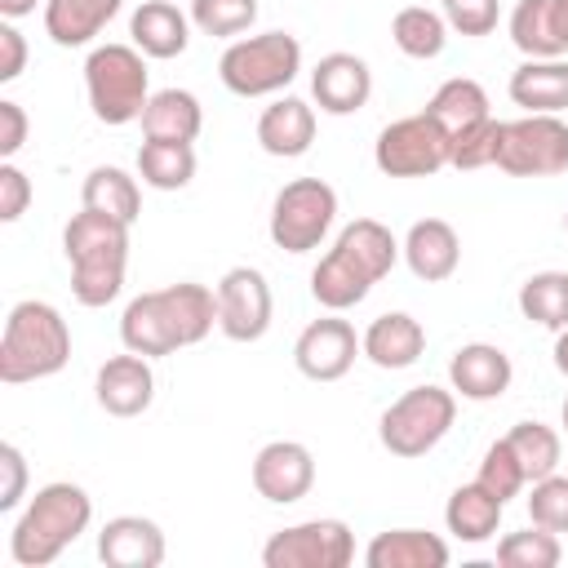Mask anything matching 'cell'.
Here are the masks:
<instances>
[{"label": "cell", "mask_w": 568, "mask_h": 568, "mask_svg": "<svg viewBox=\"0 0 568 568\" xmlns=\"http://www.w3.org/2000/svg\"><path fill=\"white\" fill-rule=\"evenodd\" d=\"M62 253L71 266V293L80 306L98 311L120 297L124 288V266H129V222L80 209L62 226Z\"/></svg>", "instance_id": "6da1fadb"}, {"label": "cell", "mask_w": 568, "mask_h": 568, "mask_svg": "<svg viewBox=\"0 0 568 568\" xmlns=\"http://www.w3.org/2000/svg\"><path fill=\"white\" fill-rule=\"evenodd\" d=\"M89 519H93V497L80 484L53 479V484L36 488V497L13 519V532H9L13 564L18 568H49L80 532H89Z\"/></svg>", "instance_id": "7a4b0ae2"}, {"label": "cell", "mask_w": 568, "mask_h": 568, "mask_svg": "<svg viewBox=\"0 0 568 568\" xmlns=\"http://www.w3.org/2000/svg\"><path fill=\"white\" fill-rule=\"evenodd\" d=\"M71 359V328L58 306L49 302H18L0 333V382L22 386L62 373Z\"/></svg>", "instance_id": "3957f363"}, {"label": "cell", "mask_w": 568, "mask_h": 568, "mask_svg": "<svg viewBox=\"0 0 568 568\" xmlns=\"http://www.w3.org/2000/svg\"><path fill=\"white\" fill-rule=\"evenodd\" d=\"M84 93H89L93 115L111 129L142 120L151 102L146 53L138 44H98L84 58Z\"/></svg>", "instance_id": "277c9868"}, {"label": "cell", "mask_w": 568, "mask_h": 568, "mask_svg": "<svg viewBox=\"0 0 568 568\" xmlns=\"http://www.w3.org/2000/svg\"><path fill=\"white\" fill-rule=\"evenodd\" d=\"M302 71V44L288 31H262V36H244L231 40L217 75L235 98H271L284 93Z\"/></svg>", "instance_id": "5b68a950"}, {"label": "cell", "mask_w": 568, "mask_h": 568, "mask_svg": "<svg viewBox=\"0 0 568 568\" xmlns=\"http://www.w3.org/2000/svg\"><path fill=\"white\" fill-rule=\"evenodd\" d=\"M457 417V395L444 386H413L404 390L377 422V439L390 457H426Z\"/></svg>", "instance_id": "8992f818"}, {"label": "cell", "mask_w": 568, "mask_h": 568, "mask_svg": "<svg viewBox=\"0 0 568 568\" xmlns=\"http://www.w3.org/2000/svg\"><path fill=\"white\" fill-rule=\"evenodd\" d=\"M337 217V191L324 178H293L271 200V244L284 253H311L324 244Z\"/></svg>", "instance_id": "52a82bcc"}, {"label": "cell", "mask_w": 568, "mask_h": 568, "mask_svg": "<svg viewBox=\"0 0 568 568\" xmlns=\"http://www.w3.org/2000/svg\"><path fill=\"white\" fill-rule=\"evenodd\" d=\"M448 151H453V138L448 129L430 115V111H417V115H404V120H390L377 142H373V164L386 173V178H430L448 164Z\"/></svg>", "instance_id": "ba28073f"}, {"label": "cell", "mask_w": 568, "mask_h": 568, "mask_svg": "<svg viewBox=\"0 0 568 568\" xmlns=\"http://www.w3.org/2000/svg\"><path fill=\"white\" fill-rule=\"evenodd\" d=\"M497 169L510 178H559L568 173V124L559 115L501 120Z\"/></svg>", "instance_id": "9c48e42d"}, {"label": "cell", "mask_w": 568, "mask_h": 568, "mask_svg": "<svg viewBox=\"0 0 568 568\" xmlns=\"http://www.w3.org/2000/svg\"><path fill=\"white\" fill-rule=\"evenodd\" d=\"M355 559V532L342 519H302L262 546L266 568H346Z\"/></svg>", "instance_id": "30bf717a"}, {"label": "cell", "mask_w": 568, "mask_h": 568, "mask_svg": "<svg viewBox=\"0 0 568 568\" xmlns=\"http://www.w3.org/2000/svg\"><path fill=\"white\" fill-rule=\"evenodd\" d=\"M217 328L222 337L231 342H262L266 328H271V315H275V302H271V284L257 266H231L222 280H217Z\"/></svg>", "instance_id": "8fae6325"}, {"label": "cell", "mask_w": 568, "mask_h": 568, "mask_svg": "<svg viewBox=\"0 0 568 568\" xmlns=\"http://www.w3.org/2000/svg\"><path fill=\"white\" fill-rule=\"evenodd\" d=\"M355 355H364L355 328L342 320V311H328L324 320H311L293 342V364L311 382H337L351 373Z\"/></svg>", "instance_id": "7c38bea8"}, {"label": "cell", "mask_w": 568, "mask_h": 568, "mask_svg": "<svg viewBox=\"0 0 568 568\" xmlns=\"http://www.w3.org/2000/svg\"><path fill=\"white\" fill-rule=\"evenodd\" d=\"M253 488L275 506H293L315 488V457L297 439H271L253 457Z\"/></svg>", "instance_id": "4fadbf2b"}, {"label": "cell", "mask_w": 568, "mask_h": 568, "mask_svg": "<svg viewBox=\"0 0 568 568\" xmlns=\"http://www.w3.org/2000/svg\"><path fill=\"white\" fill-rule=\"evenodd\" d=\"M93 395H98V408L111 413V417H142L151 408V399H155L151 359L138 355V351L111 355L93 377Z\"/></svg>", "instance_id": "5bb4252c"}, {"label": "cell", "mask_w": 568, "mask_h": 568, "mask_svg": "<svg viewBox=\"0 0 568 568\" xmlns=\"http://www.w3.org/2000/svg\"><path fill=\"white\" fill-rule=\"evenodd\" d=\"M510 377H515L510 355L493 342H466L448 359V386H453V395H462L470 404L501 399L510 390Z\"/></svg>", "instance_id": "9a60e30c"}, {"label": "cell", "mask_w": 568, "mask_h": 568, "mask_svg": "<svg viewBox=\"0 0 568 568\" xmlns=\"http://www.w3.org/2000/svg\"><path fill=\"white\" fill-rule=\"evenodd\" d=\"M373 93V71L359 53H324L311 71V98L328 115H355Z\"/></svg>", "instance_id": "2e32d148"}, {"label": "cell", "mask_w": 568, "mask_h": 568, "mask_svg": "<svg viewBox=\"0 0 568 568\" xmlns=\"http://www.w3.org/2000/svg\"><path fill=\"white\" fill-rule=\"evenodd\" d=\"M98 559L106 568H160L164 564V532L146 515H115L98 532Z\"/></svg>", "instance_id": "e0dca14e"}, {"label": "cell", "mask_w": 568, "mask_h": 568, "mask_svg": "<svg viewBox=\"0 0 568 568\" xmlns=\"http://www.w3.org/2000/svg\"><path fill=\"white\" fill-rule=\"evenodd\" d=\"M120 342L124 351H138L146 359H160V355H173L182 351V337H178V324L164 306V293L151 288V293H138L124 315H120Z\"/></svg>", "instance_id": "ac0fdd59"}, {"label": "cell", "mask_w": 568, "mask_h": 568, "mask_svg": "<svg viewBox=\"0 0 568 568\" xmlns=\"http://www.w3.org/2000/svg\"><path fill=\"white\" fill-rule=\"evenodd\" d=\"M399 248H404L408 271H413L417 280H426V284H439V280H448V275L462 266V240H457L453 222H444V217H422V222H413Z\"/></svg>", "instance_id": "d6986e66"}, {"label": "cell", "mask_w": 568, "mask_h": 568, "mask_svg": "<svg viewBox=\"0 0 568 568\" xmlns=\"http://www.w3.org/2000/svg\"><path fill=\"white\" fill-rule=\"evenodd\" d=\"M257 142H262V151L275 155V160H297V155H306L311 142H315V106L302 102V98H293V93L275 98V102L257 115Z\"/></svg>", "instance_id": "ffe728a7"}, {"label": "cell", "mask_w": 568, "mask_h": 568, "mask_svg": "<svg viewBox=\"0 0 568 568\" xmlns=\"http://www.w3.org/2000/svg\"><path fill=\"white\" fill-rule=\"evenodd\" d=\"M333 253L337 257H346L368 284H377V280H386L390 275V266L399 262V240L390 235V226H382L377 217H355L351 226H342L337 231V240H333Z\"/></svg>", "instance_id": "44dd1931"}, {"label": "cell", "mask_w": 568, "mask_h": 568, "mask_svg": "<svg viewBox=\"0 0 568 568\" xmlns=\"http://www.w3.org/2000/svg\"><path fill=\"white\" fill-rule=\"evenodd\" d=\"M359 346H364L368 364L395 373V368H408V364L422 359V351H426V328H422V320H413L408 311H386V315H377V320L364 328Z\"/></svg>", "instance_id": "7402d4cb"}, {"label": "cell", "mask_w": 568, "mask_h": 568, "mask_svg": "<svg viewBox=\"0 0 568 568\" xmlns=\"http://www.w3.org/2000/svg\"><path fill=\"white\" fill-rule=\"evenodd\" d=\"M510 102L528 115L568 111V58H528L510 71Z\"/></svg>", "instance_id": "603a6c76"}, {"label": "cell", "mask_w": 568, "mask_h": 568, "mask_svg": "<svg viewBox=\"0 0 568 568\" xmlns=\"http://www.w3.org/2000/svg\"><path fill=\"white\" fill-rule=\"evenodd\" d=\"M129 36L146 58H178L191 44V13H182L173 0H142L129 18Z\"/></svg>", "instance_id": "cb8c5ba5"}, {"label": "cell", "mask_w": 568, "mask_h": 568, "mask_svg": "<svg viewBox=\"0 0 568 568\" xmlns=\"http://www.w3.org/2000/svg\"><path fill=\"white\" fill-rule=\"evenodd\" d=\"M368 568H444L448 541L426 528H386L364 550Z\"/></svg>", "instance_id": "d4e9b609"}, {"label": "cell", "mask_w": 568, "mask_h": 568, "mask_svg": "<svg viewBox=\"0 0 568 568\" xmlns=\"http://www.w3.org/2000/svg\"><path fill=\"white\" fill-rule=\"evenodd\" d=\"M501 510H506V501L493 497L479 479H470V484L453 488V497H448V506H444V524H448V532H453L457 541L479 546V541H493V537H497Z\"/></svg>", "instance_id": "484cf974"}, {"label": "cell", "mask_w": 568, "mask_h": 568, "mask_svg": "<svg viewBox=\"0 0 568 568\" xmlns=\"http://www.w3.org/2000/svg\"><path fill=\"white\" fill-rule=\"evenodd\" d=\"M115 13H120V0H44V36L62 49H80Z\"/></svg>", "instance_id": "4316f807"}, {"label": "cell", "mask_w": 568, "mask_h": 568, "mask_svg": "<svg viewBox=\"0 0 568 568\" xmlns=\"http://www.w3.org/2000/svg\"><path fill=\"white\" fill-rule=\"evenodd\" d=\"M204 129V106L191 89H160L142 111V133L160 142H195Z\"/></svg>", "instance_id": "83f0119b"}, {"label": "cell", "mask_w": 568, "mask_h": 568, "mask_svg": "<svg viewBox=\"0 0 568 568\" xmlns=\"http://www.w3.org/2000/svg\"><path fill=\"white\" fill-rule=\"evenodd\" d=\"M80 204L98 209V213H111V217L133 226L138 213H142V186H138L133 173H124L115 164H98V169H89V178L80 186Z\"/></svg>", "instance_id": "f1b7e54d"}, {"label": "cell", "mask_w": 568, "mask_h": 568, "mask_svg": "<svg viewBox=\"0 0 568 568\" xmlns=\"http://www.w3.org/2000/svg\"><path fill=\"white\" fill-rule=\"evenodd\" d=\"M426 111L448 129V138L493 115V111H488V93H484V84L470 80V75H453V80H444V84L430 93Z\"/></svg>", "instance_id": "f546056e"}, {"label": "cell", "mask_w": 568, "mask_h": 568, "mask_svg": "<svg viewBox=\"0 0 568 568\" xmlns=\"http://www.w3.org/2000/svg\"><path fill=\"white\" fill-rule=\"evenodd\" d=\"M390 40H395V49H399L404 58L430 62V58H439L444 44H448V22H444V13L426 9V4H408V9H399V13L390 18Z\"/></svg>", "instance_id": "4dcf8cb0"}, {"label": "cell", "mask_w": 568, "mask_h": 568, "mask_svg": "<svg viewBox=\"0 0 568 568\" xmlns=\"http://www.w3.org/2000/svg\"><path fill=\"white\" fill-rule=\"evenodd\" d=\"M138 178L155 191H182L195 178V151L191 142H160L146 138L138 146Z\"/></svg>", "instance_id": "1f68e13d"}, {"label": "cell", "mask_w": 568, "mask_h": 568, "mask_svg": "<svg viewBox=\"0 0 568 568\" xmlns=\"http://www.w3.org/2000/svg\"><path fill=\"white\" fill-rule=\"evenodd\" d=\"M368 280L346 262V257H337L333 248L315 262V271H311V297L324 306V311H351V306H359L364 297H368Z\"/></svg>", "instance_id": "d6a6232c"}, {"label": "cell", "mask_w": 568, "mask_h": 568, "mask_svg": "<svg viewBox=\"0 0 568 568\" xmlns=\"http://www.w3.org/2000/svg\"><path fill=\"white\" fill-rule=\"evenodd\" d=\"M519 311L524 320L559 333L568 328V271H537L519 284Z\"/></svg>", "instance_id": "836d02e7"}, {"label": "cell", "mask_w": 568, "mask_h": 568, "mask_svg": "<svg viewBox=\"0 0 568 568\" xmlns=\"http://www.w3.org/2000/svg\"><path fill=\"white\" fill-rule=\"evenodd\" d=\"M506 444L515 448V457H519L528 484H537V479H546V475L559 470L564 444H559V430H555V426H546V422H515V426L506 430Z\"/></svg>", "instance_id": "e575fe53"}, {"label": "cell", "mask_w": 568, "mask_h": 568, "mask_svg": "<svg viewBox=\"0 0 568 568\" xmlns=\"http://www.w3.org/2000/svg\"><path fill=\"white\" fill-rule=\"evenodd\" d=\"M564 559V546H559V532L532 524V528H519V532H506L497 541V564L501 568H555Z\"/></svg>", "instance_id": "d590c367"}, {"label": "cell", "mask_w": 568, "mask_h": 568, "mask_svg": "<svg viewBox=\"0 0 568 568\" xmlns=\"http://www.w3.org/2000/svg\"><path fill=\"white\" fill-rule=\"evenodd\" d=\"M253 22H257V0H191V27L213 40L244 36Z\"/></svg>", "instance_id": "8d00e7d4"}, {"label": "cell", "mask_w": 568, "mask_h": 568, "mask_svg": "<svg viewBox=\"0 0 568 568\" xmlns=\"http://www.w3.org/2000/svg\"><path fill=\"white\" fill-rule=\"evenodd\" d=\"M475 479H479L493 497H501V501H510V497H519V493L528 488V475H524L515 448L506 444V435L484 448V462H479V475H475Z\"/></svg>", "instance_id": "74e56055"}, {"label": "cell", "mask_w": 568, "mask_h": 568, "mask_svg": "<svg viewBox=\"0 0 568 568\" xmlns=\"http://www.w3.org/2000/svg\"><path fill=\"white\" fill-rule=\"evenodd\" d=\"M497 142H501V120H479L462 133H453V151H448V164L453 169H497Z\"/></svg>", "instance_id": "f35d334b"}, {"label": "cell", "mask_w": 568, "mask_h": 568, "mask_svg": "<svg viewBox=\"0 0 568 568\" xmlns=\"http://www.w3.org/2000/svg\"><path fill=\"white\" fill-rule=\"evenodd\" d=\"M528 519L550 528V532H568V475H546V479L532 484Z\"/></svg>", "instance_id": "ab89813d"}, {"label": "cell", "mask_w": 568, "mask_h": 568, "mask_svg": "<svg viewBox=\"0 0 568 568\" xmlns=\"http://www.w3.org/2000/svg\"><path fill=\"white\" fill-rule=\"evenodd\" d=\"M444 22L462 36H488L497 27V0H439Z\"/></svg>", "instance_id": "60d3db41"}, {"label": "cell", "mask_w": 568, "mask_h": 568, "mask_svg": "<svg viewBox=\"0 0 568 568\" xmlns=\"http://www.w3.org/2000/svg\"><path fill=\"white\" fill-rule=\"evenodd\" d=\"M31 178L13 164V160H4L0 164V222H18L22 213H27V204H31Z\"/></svg>", "instance_id": "b9f144b4"}, {"label": "cell", "mask_w": 568, "mask_h": 568, "mask_svg": "<svg viewBox=\"0 0 568 568\" xmlns=\"http://www.w3.org/2000/svg\"><path fill=\"white\" fill-rule=\"evenodd\" d=\"M0 510H18L27 497V457L18 444H0Z\"/></svg>", "instance_id": "7bdbcfd3"}, {"label": "cell", "mask_w": 568, "mask_h": 568, "mask_svg": "<svg viewBox=\"0 0 568 568\" xmlns=\"http://www.w3.org/2000/svg\"><path fill=\"white\" fill-rule=\"evenodd\" d=\"M27 111L13 102V98H0V155L4 160H13L18 151H22V142H27Z\"/></svg>", "instance_id": "ee69618b"}, {"label": "cell", "mask_w": 568, "mask_h": 568, "mask_svg": "<svg viewBox=\"0 0 568 568\" xmlns=\"http://www.w3.org/2000/svg\"><path fill=\"white\" fill-rule=\"evenodd\" d=\"M22 67H27V40H22V31L4 18V22H0V80H4V84L18 80Z\"/></svg>", "instance_id": "f6af8a7d"}, {"label": "cell", "mask_w": 568, "mask_h": 568, "mask_svg": "<svg viewBox=\"0 0 568 568\" xmlns=\"http://www.w3.org/2000/svg\"><path fill=\"white\" fill-rule=\"evenodd\" d=\"M550 18H555L559 44H564V53H568V0H550Z\"/></svg>", "instance_id": "bcb514c9"}, {"label": "cell", "mask_w": 568, "mask_h": 568, "mask_svg": "<svg viewBox=\"0 0 568 568\" xmlns=\"http://www.w3.org/2000/svg\"><path fill=\"white\" fill-rule=\"evenodd\" d=\"M36 4H44V0H0V13L13 22V18H27V13H36Z\"/></svg>", "instance_id": "7dc6e473"}, {"label": "cell", "mask_w": 568, "mask_h": 568, "mask_svg": "<svg viewBox=\"0 0 568 568\" xmlns=\"http://www.w3.org/2000/svg\"><path fill=\"white\" fill-rule=\"evenodd\" d=\"M555 368L568 377V328H559V333H555Z\"/></svg>", "instance_id": "c3c4849f"}, {"label": "cell", "mask_w": 568, "mask_h": 568, "mask_svg": "<svg viewBox=\"0 0 568 568\" xmlns=\"http://www.w3.org/2000/svg\"><path fill=\"white\" fill-rule=\"evenodd\" d=\"M559 422H564V430H568V399H564V413H559Z\"/></svg>", "instance_id": "681fc988"}, {"label": "cell", "mask_w": 568, "mask_h": 568, "mask_svg": "<svg viewBox=\"0 0 568 568\" xmlns=\"http://www.w3.org/2000/svg\"><path fill=\"white\" fill-rule=\"evenodd\" d=\"M564 231H568V209H564Z\"/></svg>", "instance_id": "f907efd6"}]
</instances>
